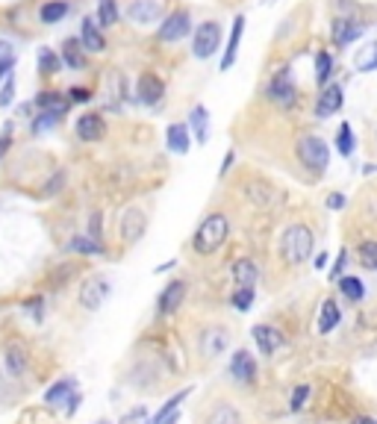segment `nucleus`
Instances as JSON below:
<instances>
[{"label": "nucleus", "instance_id": "c03bdc74", "mask_svg": "<svg viewBox=\"0 0 377 424\" xmlns=\"http://www.w3.org/2000/svg\"><path fill=\"white\" fill-rule=\"evenodd\" d=\"M68 100H71V104H86V100H92V92H89V89H80V86H74V89L68 92Z\"/></svg>", "mask_w": 377, "mask_h": 424}, {"label": "nucleus", "instance_id": "9b49d317", "mask_svg": "<svg viewBox=\"0 0 377 424\" xmlns=\"http://www.w3.org/2000/svg\"><path fill=\"white\" fill-rule=\"evenodd\" d=\"M145 227H148V215H145L142 207H130V210L121 215V236H124L127 245H133L136 239H142Z\"/></svg>", "mask_w": 377, "mask_h": 424}, {"label": "nucleus", "instance_id": "49530a36", "mask_svg": "<svg viewBox=\"0 0 377 424\" xmlns=\"http://www.w3.org/2000/svg\"><path fill=\"white\" fill-rule=\"evenodd\" d=\"M9 145H12V133H9V130H6V133H4V136H0V159H4V153H6V151H9Z\"/></svg>", "mask_w": 377, "mask_h": 424}, {"label": "nucleus", "instance_id": "37998d69", "mask_svg": "<svg viewBox=\"0 0 377 424\" xmlns=\"http://www.w3.org/2000/svg\"><path fill=\"white\" fill-rule=\"evenodd\" d=\"M12 97H15V80L6 77V86H4V92H0V107H9Z\"/></svg>", "mask_w": 377, "mask_h": 424}, {"label": "nucleus", "instance_id": "f704fd0d", "mask_svg": "<svg viewBox=\"0 0 377 424\" xmlns=\"http://www.w3.org/2000/svg\"><path fill=\"white\" fill-rule=\"evenodd\" d=\"M336 151H339L342 156L354 153V130H351V124H342L339 133H336Z\"/></svg>", "mask_w": 377, "mask_h": 424}, {"label": "nucleus", "instance_id": "393cba45", "mask_svg": "<svg viewBox=\"0 0 377 424\" xmlns=\"http://www.w3.org/2000/svg\"><path fill=\"white\" fill-rule=\"evenodd\" d=\"M339 321H342L339 304H336V300H324V304H322V315H319V333L327 336L330 330L339 327Z\"/></svg>", "mask_w": 377, "mask_h": 424}, {"label": "nucleus", "instance_id": "de8ad7c7", "mask_svg": "<svg viewBox=\"0 0 377 424\" xmlns=\"http://www.w3.org/2000/svg\"><path fill=\"white\" fill-rule=\"evenodd\" d=\"M12 65H15V56H12V59H4V62H0V80H4V77L9 74V68H12Z\"/></svg>", "mask_w": 377, "mask_h": 424}, {"label": "nucleus", "instance_id": "423d86ee", "mask_svg": "<svg viewBox=\"0 0 377 424\" xmlns=\"http://www.w3.org/2000/svg\"><path fill=\"white\" fill-rule=\"evenodd\" d=\"M106 298H109V280L101 277V274L89 277L83 286H80V304H83L86 310H97Z\"/></svg>", "mask_w": 377, "mask_h": 424}, {"label": "nucleus", "instance_id": "dca6fc26", "mask_svg": "<svg viewBox=\"0 0 377 424\" xmlns=\"http://www.w3.org/2000/svg\"><path fill=\"white\" fill-rule=\"evenodd\" d=\"M204 424H242V413L236 410L230 401H218L207 410Z\"/></svg>", "mask_w": 377, "mask_h": 424}, {"label": "nucleus", "instance_id": "6e6552de", "mask_svg": "<svg viewBox=\"0 0 377 424\" xmlns=\"http://www.w3.org/2000/svg\"><path fill=\"white\" fill-rule=\"evenodd\" d=\"M189 27H192V15L186 9H177L165 18V24L160 27V38L163 42H180V38L189 36Z\"/></svg>", "mask_w": 377, "mask_h": 424}, {"label": "nucleus", "instance_id": "2f4dec72", "mask_svg": "<svg viewBox=\"0 0 377 424\" xmlns=\"http://www.w3.org/2000/svg\"><path fill=\"white\" fill-rule=\"evenodd\" d=\"M356 256H360V266H366L368 271H377V241H374V239L360 241V248H356Z\"/></svg>", "mask_w": 377, "mask_h": 424}, {"label": "nucleus", "instance_id": "f8f14e48", "mask_svg": "<svg viewBox=\"0 0 377 424\" xmlns=\"http://www.w3.org/2000/svg\"><path fill=\"white\" fill-rule=\"evenodd\" d=\"M295 83H292V74L283 68L280 74H277L271 80V86H268V97L274 100V104H280V107H292L295 104Z\"/></svg>", "mask_w": 377, "mask_h": 424}, {"label": "nucleus", "instance_id": "5701e85b", "mask_svg": "<svg viewBox=\"0 0 377 424\" xmlns=\"http://www.w3.org/2000/svg\"><path fill=\"white\" fill-rule=\"evenodd\" d=\"M165 145H168V151H174V153H189V148H192L189 124H171L168 133H165Z\"/></svg>", "mask_w": 377, "mask_h": 424}, {"label": "nucleus", "instance_id": "f257e3e1", "mask_svg": "<svg viewBox=\"0 0 377 424\" xmlns=\"http://www.w3.org/2000/svg\"><path fill=\"white\" fill-rule=\"evenodd\" d=\"M227 236H230L227 218L222 212H212V215H207L201 221V224H197V230L192 236V248H195V254H201V256H212L227 241Z\"/></svg>", "mask_w": 377, "mask_h": 424}, {"label": "nucleus", "instance_id": "7ed1b4c3", "mask_svg": "<svg viewBox=\"0 0 377 424\" xmlns=\"http://www.w3.org/2000/svg\"><path fill=\"white\" fill-rule=\"evenodd\" d=\"M297 159H301V165L310 168L312 174H324L327 163H330V151L324 145V138L304 136L301 141H297Z\"/></svg>", "mask_w": 377, "mask_h": 424}, {"label": "nucleus", "instance_id": "6ab92c4d", "mask_svg": "<svg viewBox=\"0 0 377 424\" xmlns=\"http://www.w3.org/2000/svg\"><path fill=\"white\" fill-rule=\"evenodd\" d=\"M242 33H245V15H239L233 21V30H230V42L224 48V56H222V71H230L233 62H236V53H239V45H242Z\"/></svg>", "mask_w": 377, "mask_h": 424}, {"label": "nucleus", "instance_id": "a211bd4d", "mask_svg": "<svg viewBox=\"0 0 377 424\" xmlns=\"http://www.w3.org/2000/svg\"><path fill=\"white\" fill-rule=\"evenodd\" d=\"M256 280H260V268H256L253 259H236L233 262V283L239 289H253Z\"/></svg>", "mask_w": 377, "mask_h": 424}, {"label": "nucleus", "instance_id": "603ef678", "mask_svg": "<svg viewBox=\"0 0 377 424\" xmlns=\"http://www.w3.org/2000/svg\"><path fill=\"white\" fill-rule=\"evenodd\" d=\"M354 424H377V418H366V415H363V418H356Z\"/></svg>", "mask_w": 377, "mask_h": 424}, {"label": "nucleus", "instance_id": "864d4df0", "mask_svg": "<svg viewBox=\"0 0 377 424\" xmlns=\"http://www.w3.org/2000/svg\"><path fill=\"white\" fill-rule=\"evenodd\" d=\"M97 424H109V421H97Z\"/></svg>", "mask_w": 377, "mask_h": 424}, {"label": "nucleus", "instance_id": "a878e982", "mask_svg": "<svg viewBox=\"0 0 377 424\" xmlns=\"http://www.w3.org/2000/svg\"><path fill=\"white\" fill-rule=\"evenodd\" d=\"M35 104H38V109H42V112L65 115V112H68V104H71V100H68V97H62L59 92H42V94L35 97Z\"/></svg>", "mask_w": 377, "mask_h": 424}, {"label": "nucleus", "instance_id": "b1692460", "mask_svg": "<svg viewBox=\"0 0 377 424\" xmlns=\"http://www.w3.org/2000/svg\"><path fill=\"white\" fill-rule=\"evenodd\" d=\"M77 392V380L74 377H62L59 383H53V386L48 389L45 401H48V407H56V403H65L71 401V395Z\"/></svg>", "mask_w": 377, "mask_h": 424}, {"label": "nucleus", "instance_id": "e433bc0d", "mask_svg": "<svg viewBox=\"0 0 377 424\" xmlns=\"http://www.w3.org/2000/svg\"><path fill=\"white\" fill-rule=\"evenodd\" d=\"M307 401H310V386H307V383H301V386H295V392H292L289 410H292V413H301V410L307 407Z\"/></svg>", "mask_w": 377, "mask_h": 424}, {"label": "nucleus", "instance_id": "ea45409f", "mask_svg": "<svg viewBox=\"0 0 377 424\" xmlns=\"http://www.w3.org/2000/svg\"><path fill=\"white\" fill-rule=\"evenodd\" d=\"M121 424H148V410H145V407L130 410V413L121 418Z\"/></svg>", "mask_w": 377, "mask_h": 424}, {"label": "nucleus", "instance_id": "2eb2a0df", "mask_svg": "<svg viewBox=\"0 0 377 424\" xmlns=\"http://www.w3.org/2000/svg\"><path fill=\"white\" fill-rule=\"evenodd\" d=\"M77 136H80L83 141H101L106 136V124H104V118L101 115H94V112H86L77 118Z\"/></svg>", "mask_w": 377, "mask_h": 424}, {"label": "nucleus", "instance_id": "4c0bfd02", "mask_svg": "<svg viewBox=\"0 0 377 424\" xmlns=\"http://www.w3.org/2000/svg\"><path fill=\"white\" fill-rule=\"evenodd\" d=\"M59 65H62V59H59L53 50H42V56H38V68H42V74H56Z\"/></svg>", "mask_w": 377, "mask_h": 424}, {"label": "nucleus", "instance_id": "a19ab883", "mask_svg": "<svg viewBox=\"0 0 377 424\" xmlns=\"http://www.w3.org/2000/svg\"><path fill=\"white\" fill-rule=\"evenodd\" d=\"M345 266H348V251H339V256H336L333 268H330V280H339L342 271H345Z\"/></svg>", "mask_w": 377, "mask_h": 424}, {"label": "nucleus", "instance_id": "412c9836", "mask_svg": "<svg viewBox=\"0 0 377 424\" xmlns=\"http://www.w3.org/2000/svg\"><path fill=\"white\" fill-rule=\"evenodd\" d=\"M80 45L92 53L106 50V38H104L101 30H97V24L92 21V18H83V24H80Z\"/></svg>", "mask_w": 377, "mask_h": 424}, {"label": "nucleus", "instance_id": "79ce46f5", "mask_svg": "<svg viewBox=\"0 0 377 424\" xmlns=\"http://www.w3.org/2000/svg\"><path fill=\"white\" fill-rule=\"evenodd\" d=\"M89 236H92L94 241H101V239H104V230H101V212H92V218H89Z\"/></svg>", "mask_w": 377, "mask_h": 424}, {"label": "nucleus", "instance_id": "ddd939ff", "mask_svg": "<svg viewBox=\"0 0 377 424\" xmlns=\"http://www.w3.org/2000/svg\"><path fill=\"white\" fill-rule=\"evenodd\" d=\"M251 336L256 342V348H260V354H266V357H271L277 348L283 345V333L277 327H271V325H253Z\"/></svg>", "mask_w": 377, "mask_h": 424}, {"label": "nucleus", "instance_id": "c9c22d12", "mask_svg": "<svg viewBox=\"0 0 377 424\" xmlns=\"http://www.w3.org/2000/svg\"><path fill=\"white\" fill-rule=\"evenodd\" d=\"M253 298H256L253 289H239V286H236V292H233V307L239 310V312H248V310L253 307Z\"/></svg>", "mask_w": 377, "mask_h": 424}, {"label": "nucleus", "instance_id": "7c9ffc66", "mask_svg": "<svg viewBox=\"0 0 377 424\" xmlns=\"http://www.w3.org/2000/svg\"><path fill=\"white\" fill-rule=\"evenodd\" d=\"M330 74H333V56L327 50H322L319 56H315V83L324 89L330 83Z\"/></svg>", "mask_w": 377, "mask_h": 424}, {"label": "nucleus", "instance_id": "f3484780", "mask_svg": "<svg viewBox=\"0 0 377 424\" xmlns=\"http://www.w3.org/2000/svg\"><path fill=\"white\" fill-rule=\"evenodd\" d=\"M342 109V86H324V92L319 94V104H315V118H330L333 112Z\"/></svg>", "mask_w": 377, "mask_h": 424}, {"label": "nucleus", "instance_id": "c85d7f7f", "mask_svg": "<svg viewBox=\"0 0 377 424\" xmlns=\"http://www.w3.org/2000/svg\"><path fill=\"white\" fill-rule=\"evenodd\" d=\"M118 24V0H97V27Z\"/></svg>", "mask_w": 377, "mask_h": 424}, {"label": "nucleus", "instance_id": "bb28decb", "mask_svg": "<svg viewBox=\"0 0 377 424\" xmlns=\"http://www.w3.org/2000/svg\"><path fill=\"white\" fill-rule=\"evenodd\" d=\"M339 289H342V295H345L348 300H354V304L366 298L363 280H360V277H354V274H342V277H339Z\"/></svg>", "mask_w": 377, "mask_h": 424}, {"label": "nucleus", "instance_id": "f03ea898", "mask_svg": "<svg viewBox=\"0 0 377 424\" xmlns=\"http://www.w3.org/2000/svg\"><path fill=\"white\" fill-rule=\"evenodd\" d=\"M312 245H315L312 230L307 224H292L280 236V256L289 262V266H304L312 254Z\"/></svg>", "mask_w": 377, "mask_h": 424}, {"label": "nucleus", "instance_id": "3c124183", "mask_svg": "<svg viewBox=\"0 0 377 424\" xmlns=\"http://www.w3.org/2000/svg\"><path fill=\"white\" fill-rule=\"evenodd\" d=\"M327 266V254H319L315 256V268H324Z\"/></svg>", "mask_w": 377, "mask_h": 424}, {"label": "nucleus", "instance_id": "09e8293b", "mask_svg": "<svg viewBox=\"0 0 377 424\" xmlns=\"http://www.w3.org/2000/svg\"><path fill=\"white\" fill-rule=\"evenodd\" d=\"M4 59H12V48L6 42H0V62H4Z\"/></svg>", "mask_w": 377, "mask_h": 424}, {"label": "nucleus", "instance_id": "4be33fe9", "mask_svg": "<svg viewBox=\"0 0 377 424\" xmlns=\"http://www.w3.org/2000/svg\"><path fill=\"white\" fill-rule=\"evenodd\" d=\"M160 4L156 0H136V4L127 9V15H130V21L133 24H153L156 18H160Z\"/></svg>", "mask_w": 377, "mask_h": 424}, {"label": "nucleus", "instance_id": "58836bf2", "mask_svg": "<svg viewBox=\"0 0 377 424\" xmlns=\"http://www.w3.org/2000/svg\"><path fill=\"white\" fill-rule=\"evenodd\" d=\"M59 118H62V115H53V112H42V115H38V121H35V124H33V130H35V133H42V130L53 127V124H56Z\"/></svg>", "mask_w": 377, "mask_h": 424}, {"label": "nucleus", "instance_id": "20e7f679", "mask_svg": "<svg viewBox=\"0 0 377 424\" xmlns=\"http://www.w3.org/2000/svg\"><path fill=\"white\" fill-rule=\"evenodd\" d=\"M218 48H222V27L215 21H204L195 30V42H192V53L197 59H209Z\"/></svg>", "mask_w": 377, "mask_h": 424}, {"label": "nucleus", "instance_id": "39448f33", "mask_svg": "<svg viewBox=\"0 0 377 424\" xmlns=\"http://www.w3.org/2000/svg\"><path fill=\"white\" fill-rule=\"evenodd\" d=\"M189 295V286H186V280H168L165 283V289L160 292V298H156V307H160L163 315H171L183 307V300Z\"/></svg>", "mask_w": 377, "mask_h": 424}, {"label": "nucleus", "instance_id": "473e14b6", "mask_svg": "<svg viewBox=\"0 0 377 424\" xmlns=\"http://www.w3.org/2000/svg\"><path fill=\"white\" fill-rule=\"evenodd\" d=\"M71 251L74 254H104V245L94 241L92 236H77V239H71Z\"/></svg>", "mask_w": 377, "mask_h": 424}, {"label": "nucleus", "instance_id": "9d476101", "mask_svg": "<svg viewBox=\"0 0 377 424\" xmlns=\"http://www.w3.org/2000/svg\"><path fill=\"white\" fill-rule=\"evenodd\" d=\"M230 374H233V380H239V383H253L256 380V359H253V354L251 351H245V348H239L233 357H230Z\"/></svg>", "mask_w": 377, "mask_h": 424}, {"label": "nucleus", "instance_id": "72a5a7b5", "mask_svg": "<svg viewBox=\"0 0 377 424\" xmlns=\"http://www.w3.org/2000/svg\"><path fill=\"white\" fill-rule=\"evenodd\" d=\"M356 71H363V74L377 71V42H371L360 56H356Z\"/></svg>", "mask_w": 377, "mask_h": 424}, {"label": "nucleus", "instance_id": "8fccbe9b", "mask_svg": "<svg viewBox=\"0 0 377 424\" xmlns=\"http://www.w3.org/2000/svg\"><path fill=\"white\" fill-rule=\"evenodd\" d=\"M230 165H233V151H227V156H224V165H222V177L230 171Z\"/></svg>", "mask_w": 377, "mask_h": 424}, {"label": "nucleus", "instance_id": "aec40b11", "mask_svg": "<svg viewBox=\"0 0 377 424\" xmlns=\"http://www.w3.org/2000/svg\"><path fill=\"white\" fill-rule=\"evenodd\" d=\"M189 133L195 136L197 145H207V138H209V112H207V107L197 104L189 112Z\"/></svg>", "mask_w": 377, "mask_h": 424}, {"label": "nucleus", "instance_id": "a18cd8bd", "mask_svg": "<svg viewBox=\"0 0 377 424\" xmlns=\"http://www.w3.org/2000/svg\"><path fill=\"white\" fill-rule=\"evenodd\" d=\"M327 207H330V210H342V207H345V195H330V197H327Z\"/></svg>", "mask_w": 377, "mask_h": 424}, {"label": "nucleus", "instance_id": "0eeeda50", "mask_svg": "<svg viewBox=\"0 0 377 424\" xmlns=\"http://www.w3.org/2000/svg\"><path fill=\"white\" fill-rule=\"evenodd\" d=\"M136 94H138V100H142L145 107H156L163 100V94H165V83L153 71H145L142 77H138V83H136Z\"/></svg>", "mask_w": 377, "mask_h": 424}, {"label": "nucleus", "instance_id": "c756f323", "mask_svg": "<svg viewBox=\"0 0 377 424\" xmlns=\"http://www.w3.org/2000/svg\"><path fill=\"white\" fill-rule=\"evenodd\" d=\"M38 15H42L45 24H59L68 15V4H65V0H50V4L42 6V12H38Z\"/></svg>", "mask_w": 377, "mask_h": 424}, {"label": "nucleus", "instance_id": "1a4fd4ad", "mask_svg": "<svg viewBox=\"0 0 377 424\" xmlns=\"http://www.w3.org/2000/svg\"><path fill=\"white\" fill-rule=\"evenodd\" d=\"M201 354L204 357H222L227 348H230V333H227V327H207V330H201Z\"/></svg>", "mask_w": 377, "mask_h": 424}, {"label": "nucleus", "instance_id": "cd10ccee", "mask_svg": "<svg viewBox=\"0 0 377 424\" xmlns=\"http://www.w3.org/2000/svg\"><path fill=\"white\" fill-rule=\"evenodd\" d=\"M62 62L71 65V68H83L86 65V56H83V48L77 38H68V42L62 45Z\"/></svg>", "mask_w": 377, "mask_h": 424}, {"label": "nucleus", "instance_id": "4468645a", "mask_svg": "<svg viewBox=\"0 0 377 424\" xmlns=\"http://www.w3.org/2000/svg\"><path fill=\"white\" fill-rule=\"evenodd\" d=\"M363 24H356V21H348V18H336L333 27H330V36H333V45L336 48H345L351 42H356V38L363 36Z\"/></svg>", "mask_w": 377, "mask_h": 424}]
</instances>
